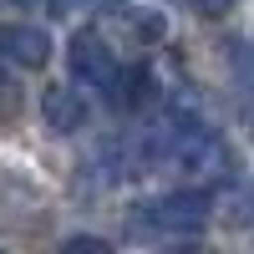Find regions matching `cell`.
<instances>
[{"instance_id":"1","label":"cell","mask_w":254,"mask_h":254,"mask_svg":"<svg viewBox=\"0 0 254 254\" xmlns=\"http://www.w3.org/2000/svg\"><path fill=\"white\" fill-rule=\"evenodd\" d=\"M153 158L168 163L173 173H188L193 183H229L234 178V153H229V142L219 132H208V127H178V132H168V142Z\"/></svg>"},{"instance_id":"2","label":"cell","mask_w":254,"mask_h":254,"mask_svg":"<svg viewBox=\"0 0 254 254\" xmlns=\"http://www.w3.org/2000/svg\"><path fill=\"white\" fill-rule=\"evenodd\" d=\"M137 214L153 234H198L208 224V214H214V198L203 188H183V193H163L158 203L137 208Z\"/></svg>"},{"instance_id":"3","label":"cell","mask_w":254,"mask_h":254,"mask_svg":"<svg viewBox=\"0 0 254 254\" xmlns=\"http://www.w3.org/2000/svg\"><path fill=\"white\" fill-rule=\"evenodd\" d=\"M71 76L76 81H87V87H97V92H117V81H122V66H117V56H112V46L102 41L97 31H76L71 36Z\"/></svg>"},{"instance_id":"4","label":"cell","mask_w":254,"mask_h":254,"mask_svg":"<svg viewBox=\"0 0 254 254\" xmlns=\"http://www.w3.org/2000/svg\"><path fill=\"white\" fill-rule=\"evenodd\" d=\"M0 56L26 66V71H41L51 61V36L41 26H31V20H5L0 26Z\"/></svg>"},{"instance_id":"5","label":"cell","mask_w":254,"mask_h":254,"mask_svg":"<svg viewBox=\"0 0 254 254\" xmlns=\"http://www.w3.org/2000/svg\"><path fill=\"white\" fill-rule=\"evenodd\" d=\"M41 112H46V122L56 132H76V127L87 122V102H81V92H71V87H46Z\"/></svg>"},{"instance_id":"6","label":"cell","mask_w":254,"mask_h":254,"mask_svg":"<svg viewBox=\"0 0 254 254\" xmlns=\"http://www.w3.org/2000/svg\"><path fill=\"white\" fill-rule=\"evenodd\" d=\"M15 112H20V87L5 66V56H0V117H15Z\"/></svg>"},{"instance_id":"7","label":"cell","mask_w":254,"mask_h":254,"mask_svg":"<svg viewBox=\"0 0 254 254\" xmlns=\"http://www.w3.org/2000/svg\"><path fill=\"white\" fill-rule=\"evenodd\" d=\"M97 5H107V0H51V10H61V15H71V10H97Z\"/></svg>"},{"instance_id":"8","label":"cell","mask_w":254,"mask_h":254,"mask_svg":"<svg viewBox=\"0 0 254 254\" xmlns=\"http://www.w3.org/2000/svg\"><path fill=\"white\" fill-rule=\"evenodd\" d=\"M66 249H107V239H97V234H76V239H66Z\"/></svg>"},{"instance_id":"9","label":"cell","mask_w":254,"mask_h":254,"mask_svg":"<svg viewBox=\"0 0 254 254\" xmlns=\"http://www.w3.org/2000/svg\"><path fill=\"white\" fill-rule=\"evenodd\" d=\"M229 5H234V0H198V10H203V15H224Z\"/></svg>"},{"instance_id":"10","label":"cell","mask_w":254,"mask_h":254,"mask_svg":"<svg viewBox=\"0 0 254 254\" xmlns=\"http://www.w3.org/2000/svg\"><path fill=\"white\" fill-rule=\"evenodd\" d=\"M20 5H31V10H51V0H20Z\"/></svg>"}]
</instances>
